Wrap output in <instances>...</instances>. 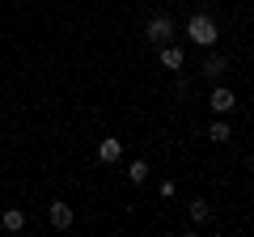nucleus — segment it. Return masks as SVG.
Instances as JSON below:
<instances>
[{
	"mask_svg": "<svg viewBox=\"0 0 254 237\" xmlns=\"http://www.w3.org/2000/svg\"><path fill=\"white\" fill-rule=\"evenodd\" d=\"M187 38H190V43H199V47H212V43H216V21H212L208 13H195V17L187 21Z\"/></svg>",
	"mask_w": 254,
	"mask_h": 237,
	"instance_id": "1",
	"label": "nucleus"
},
{
	"mask_svg": "<svg viewBox=\"0 0 254 237\" xmlns=\"http://www.w3.org/2000/svg\"><path fill=\"white\" fill-rule=\"evenodd\" d=\"M144 38H148V43H157V47H165L174 38V21L165 17V13H157V17L144 26Z\"/></svg>",
	"mask_w": 254,
	"mask_h": 237,
	"instance_id": "2",
	"label": "nucleus"
},
{
	"mask_svg": "<svg viewBox=\"0 0 254 237\" xmlns=\"http://www.w3.org/2000/svg\"><path fill=\"white\" fill-rule=\"evenodd\" d=\"M0 225L9 229V233H21V229H26V212H21V208H9L4 216H0Z\"/></svg>",
	"mask_w": 254,
	"mask_h": 237,
	"instance_id": "3",
	"label": "nucleus"
},
{
	"mask_svg": "<svg viewBox=\"0 0 254 237\" xmlns=\"http://www.w3.org/2000/svg\"><path fill=\"white\" fill-rule=\"evenodd\" d=\"M233 89H212V110H216V115H225V110H233Z\"/></svg>",
	"mask_w": 254,
	"mask_h": 237,
	"instance_id": "4",
	"label": "nucleus"
},
{
	"mask_svg": "<svg viewBox=\"0 0 254 237\" xmlns=\"http://www.w3.org/2000/svg\"><path fill=\"white\" fill-rule=\"evenodd\" d=\"M161 64H165V68H174V72H178V68L187 64V55H182L178 47H170V43H165V47H161Z\"/></svg>",
	"mask_w": 254,
	"mask_h": 237,
	"instance_id": "5",
	"label": "nucleus"
},
{
	"mask_svg": "<svg viewBox=\"0 0 254 237\" xmlns=\"http://www.w3.org/2000/svg\"><path fill=\"white\" fill-rule=\"evenodd\" d=\"M51 225L55 229H68V225H72V208H68V203H51Z\"/></svg>",
	"mask_w": 254,
	"mask_h": 237,
	"instance_id": "6",
	"label": "nucleus"
},
{
	"mask_svg": "<svg viewBox=\"0 0 254 237\" xmlns=\"http://www.w3.org/2000/svg\"><path fill=\"white\" fill-rule=\"evenodd\" d=\"M119 153H123L119 140H102V144H98V157H102V161H119Z\"/></svg>",
	"mask_w": 254,
	"mask_h": 237,
	"instance_id": "7",
	"label": "nucleus"
},
{
	"mask_svg": "<svg viewBox=\"0 0 254 237\" xmlns=\"http://www.w3.org/2000/svg\"><path fill=\"white\" fill-rule=\"evenodd\" d=\"M212 216V208H208V199H190V220L195 225H203V220Z\"/></svg>",
	"mask_w": 254,
	"mask_h": 237,
	"instance_id": "8",
	"label": "nucleus"
},
{
	"mask_svg": "<svg viewBox=\"0 0 254 237\" xmlns=\"http://www.w3.org/2000/svg\"><path fill=\"white\" fill-rule=\"evenodd\" d=\"M127 178H131L136 186H144V178H148V165H144V161H131V165H127Z\"/></svg>",
	"mask_w": 254,
	"mask_h": 237,
	"instance_id": "9",
	"label": "nucleus"
},
{
	"mask_svg": "<svg viewBox=\"0 0 254 237\" xmlns=\"http://www.w3.org/2000/svg\"><path fill=\"white\" fill-rule=\"evenodd\" d=\"M225 55H208V59H203V72H208V76H220V72H225Z\"/></svg>",
	"mask_w": 254,
	"mask_h": 237,
	"instance_id": "10",
	"label": "nucleus"
},
{
	"mask_svg": "<svg viewBox=\"0 0 254 237\" xmlns=\"http://www.w3.org/2000/svg\"><path fill=\"white\" fill-rule=\"evenodd\" d=\"M208 136L216 140V144H225V140H229V127H225V123H212V127H208Z\"/></svg>",
	"mask_w": 254,
	"mask_h": 237,
	"instance_id": "11",
	"label": "nucleus"
}]
</instances>
